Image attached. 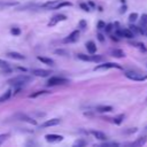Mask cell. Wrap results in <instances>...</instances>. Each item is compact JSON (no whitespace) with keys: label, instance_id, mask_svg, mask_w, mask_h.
<instances>
[{"label":"cell","instance_id":"6da1fadb","mask_svg":"<svg viewBox=\"0 0 147 147\" xmlns=\"http://www.w3.org/2000/svg\"><path fill=\"white\" fill-rule=\"evenodd\" d=\"M70 6H72V3L65 0H52L40 5V7L44 9H60L62 7H70Z\"/></svg>","mask_w":147,"mask_h":147},{"label":"cell","instance_id":"7a4b0ae2","mask_svg":"<svg viewBox=\"0 0 147 147\" xmlns=\"http://www.w3.org/2000/svg\"><path fill=\"white\" fill-rule=\"evenodd\" d=\"M30 80H31V77H30V76L22 74V75H18V76H16V77H13V78L8 79L7 83H8L9 85L16 87V86H23L24 84L29 83Z\"/></svg>","mask_w":147,"mask_h":147},{"label":"cell","instance_id":"3957f363","mask_svg":"<svg viewBox=\"0 0 147 147\" xmlns=\"http://www.w3.org/2000/svg\"><path fill=\"white\" fill-rule=\"evenodd\" d=\"M69 83V80L67 78H63V77H59V76H54V77H51L48 80H47V86H56V85H63V84H67Z\"/></svg>","mask_w":147,"mask_h":147},{"label":"cell","instance_id":"277c9868","mask_svg":"<svg viewBox=\"0 0 147 147\" xmlns=\"http://www.w3.org/2000/svg\"><path fill=\"white\" fill-rule=\"evenodd\" d=\"M125 77H127L129 79L131 80H137V82H141V80H145L146 77L142 76L141 74H138V72H134V71H125L124 72Z\"/></svg>","mask_w":147,"mask_h":147},{"label":"cell","instance_id":"5b68a950","mask_svg":"<svg viewBox=\"0 0 147 147\" xmlns=\"http://www.w3.org/2000/svg\"><path fill=\"white\" fill-rule=\"evenodd\" d=\"M15 117H16L17 119H20V121L26 122V123L32 124V125H36V124H37V121H36V119H33L32 117H30L29 115H26V114H24V113H17V114L15 115Z\"/></svg>","mask_w":147,"mask_h":147},{"label":"cell","instance_id":"8992f818","mask_svg":"<svg viewBox=\"0 0 147 147\" xmlns=\"http://www.w3.org/2000/svg\"><path fill=\"white\" fill-rule=\"evenodd\" d=\"M111 68H117V69H122V67L117 63L114 62H105L102 64H99L94 68V70H106V69H111Z\"/></svg>","mask_w":147,"mask_h":147},{"label":"cell","instance_id":"52a82bcc","mask_svg":"<svg viewBox=\"0 0 147 147\" xmlns=\"http://www.w3.org/2000/svg\"><path fill=\"white\" fill-rule=\"evenodd\" d=\"M78 38H79V30H75V31H72L69 36H67L62 41H63L64 44H70V42L77 41Z\"/></svg>","mask_w":147,"mask_h":147},{"label":"cell","instance_id":"ba28073f","mask_svg":"<svg viewBox=\"0 0 147 147\" xmlns=\"http://www.w3.org/2000/svg\"><path fill=\"white\" fill-rule=\"evenodd\" d=\"M67 20V16L65 15H63V14H56V15H54L52 18H51V21L48 22V26H53V25H55L56 23H59V22H61V21H65Z\"/></svg>","mask_w":147,"mask_h":147},{"label":"cell","instance_id":"9c48e42d","mask_svg":"<svg viewBox=\"0 0 147 147\" xmlns=\"http://www.w3.org/2000/svg\"><path fill=\"white\" fill-rule=\"evenodd\" d=\"M45 139H46V141H48V142H60V141L63 140V137L60 136V134L51 133V134H46V136H45Z\"/></svg>","mask_w":147,"mask_h":147},{"label":"cell","instance_id":"30bf717a","mask_svg":"<svg viewBox=\"0 0 147 147\" xmlns=\"http://www.w3.org/2000/svg\"><path fill=\"white\" fill-rule=\"evenodd\" d=\"M31 74L34 75V76H38V77H47V76H49L52 72H51L49 70H45V69H33V70L31 71Z\"/></svg>","mask_w":147,"mask_h":147},{"label":"cell","instance_id":"8fae6325","mask_svg":"<svg viewBox=\"0 0 147 147\" xmlns=\"http://www.w3.org/2000/svg\"><path fill=\"white\" fill-rule=\"evenodd\" d=\"M60 124V119L59 118H52V119H48L46 122H44L41 124V127H49V126H54V125H57Z\"/></svg>","mask_w":147,"mask_h":147},{"label":"cell","instance_id":"7c38bea8","mask_svg":"<svg viewBox=\"0 0 147 147\" xmlns=\"http://www.w3.org/2000/svg\"><path fill=\"white\" fill-rule=\"evenodd\" d=\"M37 59H38L40 62H42L44 64H47V65H52V67H53V65L55 64L54 60L51 59V57H46V56H40V55H38Z\"/></svg>","mask_w":147,"mask_h":147},{"label":"cell","instance_id":"4fadbf2b","mask_svg":"<svg viewBox=\"0 0 147 147\" xmlns=\"http://www.w3.org/2000/svg\"><path fill=\"white\" fill-rule=\"evenodd\" d=\"M86 49H87V52H88L90 54H94V53L96 52V45H95V42L92 41V40L87 41V42H86Z\"/></svg>","mask_w":147,"mask_h":147},{"label":"cell","instance_id":"5bb4252c","mask_svg":"<svg viewBox=\"0 0 147 147\" xmlns=\"http://www.w3.org/2000/svg\"><path fill=\"white\" fill-rule=\"evenodd\" d=\"M7 56L10 57V59H14V60H24L25 59V56L23 54L17 53V52H8Z\"/></svg>","mask_w":147,"mask_h":147},{"label":"cell","instance_id":"9a60e30c","mask_svg":"<svg viewBox=\"0 0 147 147\" xmlns=\"http://www.w3.org/2000/svg\"><path fill=\"white\" fill-rule=\"evenodd\" d=\"M92 136H94L96 139H99V140H107L108 138H107V136L103 133V132H101V131H95V130H92L91 132H90Z\"/></svg>","mask_w":147,"mask_h":147},{"label":"cell","instance_id":"2e32d148","mask_svg":"<svg viewBox=\"0 0 147 147\" xmlns=\"http://www.w3.org/2000/svg\"><path fill=\"white\" fill-rule=\"evenodd\" d=\"M146 141H147V137L146 136H142V137H139L136 141H133L131 145L132 146H142V145H145L146 144Z\"/></svg>","mask_w":147,"mask_h":147},{"label":"cell","instance_id":"e0dca14e","mask_svg":"<svg viewBox=\"0 0 147 147\" xmlns=\"http://www.w3.org/2000/svg\"><path fill=\"white\" fill-rule=\"evenodd\" d=\"M95 110L99 113H109L113 110V107L111 106H96Z\"/></svg>","mask_w":147,"mask_h":147},{"label":"cell","instance_id":"ac0fdd59","mask_svg":"<svg viewBox=\"0 0 147 147\" xmlns=\"http://www.w3.org/2000/svg\"><path fill=\"white\" fill-rule=\"evenodd\" d=\"M11 92H13V90H11V88H8V90H7V91H6V92L0 96V103H1V102L7 101V100L11 96Z\"/></svg>","mask_w":147,"mask_h":147},{"label":"cell","instance_id":"d6986e66","mask_svg":"<svg viewBox=\"0 0 147 147\" xmlns=\"http://www.w3.org/2000/svg\"><path fill=\"white\" fill-rule=\"evenodd\" d=\"M111 55L115 56V57H123V56H125L124 52H123L122 49H118V48L113 49V51H111Z\"/></svg>","mask_w":147,"mask_h":147},{"label":"cell","instance_id":"ffe728a7","mask_svg":"<svg viewBox=\"0 0 147 147\" xmlns=\"http://www.w3.org/2000/svg\"><path fill=\"white\" fill-rule=\"evenodd\" d=\"M102 61H103V56L102 55H90V62L99 63V62H102Z\"/></svg>","mask_w":147,"mask_h":147},{"label":"cell","instance_id":"44dd1931","mask_svg":"<svg viewBox=\"0 0 147 147\" xmlns=\"http://www.w3.org/2000/svg\"><path fill=\"white\" fill-rule=\"evenodd\" d=\"M130 44H131L132 46H136V47H138V48H139L140 51H142V52H145V53L147 52V48H146V47H145V45H144V44H141V42H137V41H131Z\"/></svg>","mask_w":147,"mask_h":147},{"label":"cell","instance_id":"7402d4cb","mask_svg":"<svg viewBox=\"0 0 147 147\" xmlns=\"http://www.w3.org/2000/svg\"><path fill=\"white\" fill-rule=\"evenodd\" d=\"M124 114H119L118 116H116V117H114V118H111L113 119V123H115V124H117V125H119L122 122H123V119H124Z\"/></svg>","mask_w":147,"mask_h":147},{"label":"cell","instance_id":"603a6c76","mask_svg":"<svg viewBox=\"0 0 147 147\" xmlns=\"http://www.w3.org/2000/svg\"><path fill=\"white\" fill-rule=\"evenodd\" d=\"M46 93H49V92H48V91H37V92H34V93L30 94V95H29V98H37V96L44 95V94H46Z\"/></svg>","mask_w":147,"mask_h":147},{"label":"cell","instance_id":"cb8c5ba5","mask_svg":"<svg viewBox=\"0 0 147 147\" xmlns=\"http://www.w3.org/2000/svg\"><path fill=\"white\" fill-rule=\"evenodd\" d=\"M138 28H139V33L147 37V25H142V24H141V25L138 26Z\"/></svg>","mask_w":147,"mask_h":147},{"label":"cell","instance_id":"d4e9b609","mask_svg":"<svg viewBox=\"0 0 147 147\" xmlns=\"http://www.w3.org/2000/svg\"><path fill=\"white\" fill-rule=\"evenodd\" d=\"M137 18H138V14H137V13H131V14L129 15V21H130L131 23L136 22Z\"/></svg>","mask_w":147,"mask_h":147},{"label":"cell","instance_id":"484cf974","mask_svg":"<svg viewBox=\"0 0 147 147\" xmlns=\"http://www.w3.org/2000/svg\"><path fill=\"white\" fill-rule=\"evenodd\" d=\"M87 142L85 141V140H83V139H78V140H76L75 142H74V146H85Z\"/></svg>","mask_w":147,"mask_h":147},{"label":"cell","instance_id":"4316f807","mask_svg":"<svg viewBox=\"0 0 147 147\" xmlns=\"http://www.w3.org/2000/svg\"><path fill=\"white\" fill-rule=\"evenodd\" d=\"M78 28H79L80 30H85V29L87 28V24H86V22H85L84 20L79 21V23H78Z\"/></svg>","mask_w":147,"mask_h":147},{"label":"cell","instance_id":"83f0119b","mask_svg":"<svg viewBox=\"0 0 147 147\" xmlns=\"http://www.w3.org/2000/svg\"><path fill=\"white\" fill-rule=\"evenodd\" d=\"M113 29H114V24H113V23H108V24H106V26H105V30H106L107 33H110Z\"/></svg>","mask_w":147,"mask_h":147},{"label":"cell","instance_id":"f1b7e54d","mask_svg":"<svg viewBox=\"0 0 147 147\" xmlns=\"http://www.w3.org/2000/svg\"><path fill=\"white\" fill-rule=\"evenodd\" d=\"M140 24L147 25V14H142L140 17Z\"/></svg>","mask_w":147,"mask_h":147},{"label":"cell","instance_id":"f546056e","mask_svg":"<svg viewBox=\"0 0 147 147\" xmlns=\"http://www.w3.org/2000/svg\"><path fill=\"white\" fill-rule=\"evenodd\" d=\"M0 68H1V69L9 68V63H8V62H6L5 60H1V59H0Z\"/></svg>","mask_w":147,"mask_h":147},{"label":"cell","instance_id":"4dcf8cb0","mask_svg":"<svg viewBox=\"0 0 147 147\" xmlns=\"http://www.w3.org/2000/svg\"><path fill=\"white\" fill-rule=\"evenodd\" d=\"M79 7H80L83 10H85V11H90V10H91V9H90V7H88V5H87V3H85V2L79 3Z\"/></svg>","mask_w":147,"mask_h":147},{"label":"cell","instance_id":"1f68e13d","mask_svg":"<svg viewBox=\"0 0 147 147\" xmlns=\"http://www.w3.org/2000/svg\"><path fill=\"white\" fill-rule=\"evenodd\" d=\"M129 29H130V30H131V31H132L134 34L139 33V28H138V26H136V25H132V24H131V25L129 26Z\"/></svg>","mask_w":147,"mask_h":147},{"label":"cell","instance_id":"d6a6232c","mask_svg":"<svg viewBox=\"0 0 147 147\" xmlns=\"http://www.w3.org/2000/svg\"><path fill=\"white\" fill-rule=\"evenodd\" d=\"M10 32H11V34H14V36H18V34H21V30H20L18 28H11Z\"/></svg>","mask_w":147,"mask_h":147},{"label":"cell","instance_id":"836d02e7","mask_svg":"<svg viewBox=\"0 0 147 147\" xmlns=\"http://www.w3.org/2000/svg\"><path fill=\"white\" fill-rule=\"evenodd\" d=\"M105 26H106V23H105L103 21H99V22H98V24H96V28H98L99 30L105 29Z\"/></svg>","mask_w":147,"mask_h":147},{"label":"cell","instance_id":"e575fe53","mask_svg":"<svg viewBox=\"0 0 147 147\" xmlns=\"http://www.w3.org/2000/svg\"><path fill=\"white\" fill-rule=\"evenodd\" d=\"M8 136H9L8 133H2V134H0V145H1V144H2L7 138H8Z\"/></svg>","mask_w":147,"mask_h":147},{"label":"cell","instance_id":"d590c367","mask_svg":"<svg viewBox=\"0 0 147 147\" xmlns=\"http://www.w3.org/2000/svg\"><path fill=\"white\" fill-rule=\"evenodd\" d=\"M55 53L56 54H61V55H68V52L67 51H63V49H56Z\"/></svg>","mask_w":147,"mask_h":147},{"label":"cell","instance_id":"8d00e7d4","mask_svg":"<svg viewBox=\"0 0 147 147\" xmlns=\"http://www.w3.org/2000/svg\"><path fill=\"white\" fill-rule=\"evenodd\" d=\"M119 144H117V142H103V144H101V146H118Z\"/></svg>","mask_w":147,"mask_h":147},{"label":"cell","instance_id":"74e56055","mask_svg":"<svg viewBox=\"0 0 147 147\" xmlns=\"http://www.w3.org/2000/svg\"><path fill=\"white\" fill-rule=\"evenodd\" d=\"M96 37H98V39H99V41H100V42H103V41H105V37H103V34H102V33H98V34H96Z\"/></svg>","mask_w":147,"mask_h":147},{"label":"cell","instance_id":"f35d334b","mask_svg":"<svg viewBox=\"0 0 147 147\" xmlns=\"http://www.w3.org/2000/svg\"><path fill=\"white\" fill-rule=\"evenodd\" d=\"M125 11H126V6L124 5V6H122V7H121V10H119V13H121V14H123V13H125Z\"/></svg>","mask_w":147,"mask_h":147},{"label":"cell","instance_id":"ab89813d","mask_svg":"<svg viewBox=\"0 0 147 147\" xmlns=\"http://www.w3.org/2000/svg\"><path fill=\"white\" fill-rule=\"evenodd\" d=\"M17 69H18V70H21V71H24V72L26 71V69H25V68H22V67H17Z\"/></svg>","mask_w":147,"mask_h":147},{"label":"cell","instance_id":"60d3db41","mask_svg":"<svg viewBox=\"0 0 147 147\" xmlns=\"http://www.w3.org/2000/svg\"><path fill=\"white\" fill-rule=\"evenodd\" d=\"M88 5H90V6H92V7H95V5H94V3H93V2H91V1H90V2H88Z\"/></svg>","mask_w":147,"mask_h":147},{"label":"cell","instance_id":"b9f144b4","mask_svg":"<svg viewBox=\"0 0 147 147\" xmlns=\"http://www.w3.org/2000/svg\"><path fill=\"white\" fill-rule=\"evenodd\" d=\"M121 2H122V3H125V0H121Z\"/></svg>","mask_w":147,"mask_h":147}]
</instances>
